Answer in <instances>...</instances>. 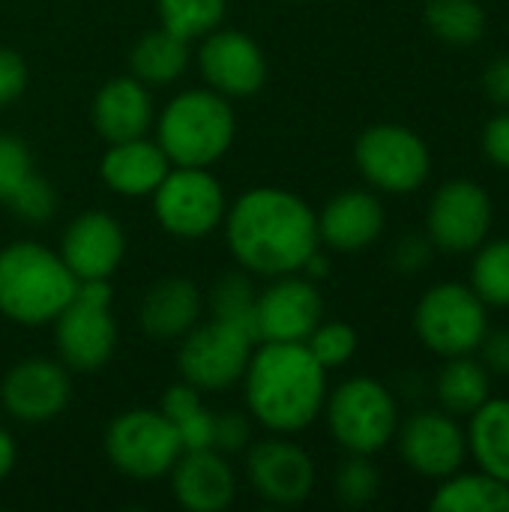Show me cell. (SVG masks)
I'll return each mask as SVG.
<instances>
[{
  "label": "cell",
  "mask_w": 509,
  "mask_h": 512,
  "mask_svg": "<svg viewBox=\"0 0 509 512\" xmlns=\"http://www.w3.org/2000/svg\"><path fill=\"white\" fill-rule=\"evenodd\" d=\"M222 225L237 267L264 279L300 273L321 249L315 210L279 186H255L234 198Z\"/></svg>",
  "instance_id": "obj_1"
},
{
  "label": "cell",
  "mask_w": 509,
  "mask_h": 512,
  "mask_svg": "<svg viewBox=\"0 0 509 512\" xmlns=\"http://www.w3.org/2000/svg\"><path fill=\"white\" fill-rule=\"evenodd\" d=\"M240 384L249 417L273 435L309 429L327 402V369L306 342H258Z\"/></svg>",
  "instance_id": "obj_2"
},
{
  "label": "cell",
  "mask_w": 509,
  "mask_h": 512,
  "mask_svg": "<svg viewBox=\"0 0 509 512\" xmlns=\"http://www.w3.org/2000/svg\"><path fill=\"white\" fill-rule=\"evenodd\" d=\"M78 279L60 252L36 240H15L0 249V315L21 327H45L66 309Z\"/></svg>",
  "instance_id": "obj_3"
},
{
  "label": "cell",
  "mask_w": 509,
  "mask_h": 512,
  "mask_svg": "<svg viewBox=\"0 0 509 512\" xmlns=\"http://www.w3.org/2000/svg\"><path fill=\"white\" fill-rule=\"evenodd\" d=\"M237 117L228 96L210 87L177 93L156 120V141L171 165L210 168L234 144Z\"/></svg>",
  "instance_id": "obj_4"
},
{
  "label": "cell",
  "mask_w": 509,
  "mask_h": 512,
  "mask_svg": "<svg viewBox=\"0 0 509 512\" xmlns=\"http://www.w3.org/2000/svg\"><path fill=\"white\" fill-rule=\"evenodd\" d=\"M60 363L75 375H93L108 366L117 348V321L111 315V285L81 282L66 309L54 318Z\"/></svg>",
  "instance_id": "obj_5"
},
{
  "label": "cell",
  "mask_w": 509,
  "mask_h": 512,
  "mask_svg": "<svg viewBox=\"0 0 509 512\" xmlns=\"http://www.w3.org/2000/svg\"><path fill=\"white\" fill-rule=\"evenodd\" d=\"M324 411L333 441L357 456L384 450L399 429L396 399L375 378H351L339 384L327 396Z\"/></svg>",
  "instance_id": "obj_6"
},
{
  "label": "cell",
  "mask_w": 509,
  "mask_h": 512,
  "mask_svg": "<svg viewBox=\"0 0 509 512\" xmlns=\"http://www.w3.org/2000/svg\"><path fill=\"white\" fill-rule=\"evenodd\" d=\"M255 345L258 342L246 330L228 321H198L177 348L180 378L201 393L231 390L243 381Z\"/></svg>",
  "instance_id": "obj_7"
},
{
  "label": "cell",
  "mask_w": 509,
  "mask_h": 512,
  "mask_svg": "<svg viewBox=\"0 0 509 512\" xmlns=\"http://www.w3.org/2000/svg\"><path fill=\"white\" fill-rule=\"evenodd\" d=\"M414 330L423 345L441 357H465L480 348L489 333L486 303L474 288L459 282L435 285L414 309Z\"/></svg>",
  "instance_id": "obj_8"
},
{
  "label": "cell",
  "mask_w": 509,
  "mask_h": 512,
  "mask_svg": "<svg viewBox=\"0 0 509 512\" xmlns=\"http://www.w3.org/2000/svg\"><path fill=\"white\" fill-rule=\"evenodd\" d=\"M183 444L162 411L132 408L111 420L105 432V456L123 477L159 480L180 459Z\"/></svg>",
  "instance_id": "obj_9"
},
{
  "label": "cell",
  "mask_w": 509,
  "mask_h": 512,
  "mask_svg": "<svg viewBox=\"0 0 509 512\" xmlns=\"http://www.w3.org/2000/svg\"><path fill=\"white\" fill-rule=\"evenodd\" d=\"M228 210L222 183L210 168L171 165L165 180L153 192V213L165 234L180 240H201L213 234Z\"/></svg>",
  "instance_id": "obj_10"
},
{
  "label": "cell",
  "mask_w": 509,
  "mask_h": 512,
  "mask_svg": "<svg viewBox=\"0 0 509 512\" xmlns=\"http://www.w3.org/2000/svg\"><path fill=\"white\" fill-rule=\"evenodd\" d=\"M354 162L375 189L393 195L420 189L432 171V153L426 141L399 123L369 126L354 144Z\"/></svg>",
  "instance_id": "obj_11"
},
{
  "label": "cell",
  "mask_w": 509,
  "mask_h": 512,
  "mask_svg": "<svg viewBox=\"0 0 509 512\" xmlns=\"http://www.w3.org/2000/svg\"><path fill=\"white\" fill-rule=\"evenodd\" d=\"M72 399V378L60 360L30 357L15 363L0 381L3 411L27 426H42L57 420Z\"/></svg>",
  "instance_id": "obj_12"
},
{
  "label": "cell",
  "mask_w": 509,
  "mask_h": 512,
  "mask_svg": "<svg viewBox=\"0 0 509 512\" xmlns=\"http://www.w3.org/2000/svg\"><path fill=\"white\" fill-rule=\"evenodd\" d=\"M492 216V198L483 186L471 180H450L435 192L429 204V240L432 246L453 255L480 249L489 237Z\"/></svg>",
  "instance_id": "obj_13"
},
{
  "label": "cell",
  "mask_w": 509,
  "mask_h": 512,
  "mask_svg": "<svg viewBox=\"0 0 509 512\" xmlns=\"http://www.w3.org/2000/svg\"><path fill=\"white\" fill-rule=\"evenodd\" d=\"M198 69L207 87L228 99L255 96L267 84V57L243 30H210L198 48Z\"/></svg>",
  "instance_id": "obj_14"
},
{
  "label": "cell",
  "mask_w": 509,
  "mask_h": 512,
  "mask_svg": "<svg viewBox=\"0 0 509 512\" xmlns=\"http://www.w3.org/2000/svg\"><path fill=\"white\" fill-rule=\"evenodd\" d=\"M246 477L258 498L276 507H297L315 489V462L303 447L276 435L249 447Z\"/></svg>",
  "instance_id": "obj_15"
},
{
  "label": "cell",
  "mask_w": 509,
  "mask_h": 512,
  "mask_svg": "<svg viewBox=\"0 0 509 512\" xmlns=\"http://www.w3.org/2000/svg\"><path fill=\"white\" fill-rule=\"evenodd\" d=\"M258 342H306L309 333L324 321L321 291L312 279L297 273L276 276L258 291Z\"/></svg>",
  "instance_id": "obj_16"
},
{
  "label": "cell",
  "mask_w": 509,
  "mask_h": 512,
  "mask_svg": "<svg viewBox=\"0 0 509 512\" xmlns=\"http://www.w3.org/2000/svg\"><path fill=\"white\" fill-rule=\"evenodd\" d=\"M126 255V234L105 210L75 216L60 237V258L78 282H108Z\"/></svg>",
  "instance_id": "obj_17"
},
{
  "label": "cell",
  "mask_w": 509,
  "mask_h": 512,
  "mask_svg": "<svg viewBox=\"0 0 509 512\" xmlns=\"http://www.w3.org/2000/svg\"><path fill=\"white\" fill-rule=\"evenodd\" d=\"M399 450L414 474L444 480L456 474L468 453V438L453 417L426 411L414 414L399 432Z\"/></svg>",
  "instance_id": "obj_18"
},
{
  "label": "cell",
  "mask_w": 509,
  "mask_h": 512,
  "mask_svg": "<svg viewBox=\"0 0 509 512\" xmlns=\"http://www.w3.org/2000/svg\"><path fill=\"white\" fill-rule=\"evenodd\" d=\"M171 492L183 510L222 512L237 498V477L225 453L213 447L183 450L171 468Z\"/></svg>",
  "instance_id": "obj_19"
},
{
  "label": "cell",
  "mask_w": 509,
  "mask_h": 512,
  "mask_svg": "<svg viewBox=\"0 0 509 512\" xmlns=\"http://www.w3.org/2000/svg\"><path fill=\"white\" fill-rule=\"evenodd\" d=\"M90 120L96 135L108 144L144 138L153 126L150 87L141 84L135 75H117L105 81L93 96Z\"/></svg>",
  "instance_id": "obj_20"
},
{
  "label": "cell",
  "mask_w": 509,
  "mask_h": 512,
  "mask_svg": "<svg viewBox=\"0 0 509 512\" xmlns=\"http://www.w3.org/2000/svg\"><path fill=\"white\" fill-rule=\"evenodd\" d=\"M384 231V204L363 189L333 195L318 213V237L336 252H363Z\"/></svg>",
  "instance_id": "obj_21"
},
{
  "label": "cell",
  "mask_w": 509,
  "mask_h": 512,
  "mask_svg": "<svg viewBox=\"0 0 509 512\" xmlns=\"http://www.w3.org/2000/svg\"><path fill=\"white\" fill-rule=\"evenodd\" d=\"M201 312H204L201 288L192 279L165 276L144 291L138 324L150 339L174 342V339H183L201 321Z\"/></svg>",
  "instance_id": "obj_22"
},
{
  "label": "cell",
  "mask_w": 509,
  "mask_h": 512,
  "mask_svg": "<svg viewBox=\"0 0 509 512\" xmlns=\"http://www.w3.org/2000/svg\"><path fill=\"white\" fill-rule=\"evenodd\" d=\"M168 171H171V162H168L165 150L159 147V141H150L147 135L108 144V150L99 162L102 183L111 192L126 195V198L153 195Z\"/></svg>",
  "instance_id": "obj_23"
},
{
  "label": "cell",
  "mask_w": 509,
  "mask_h": 512,
  "mask_svg": "<svg viewBox=\"0 0 509 512\" xmlns=\"http://www.w3.org/2000/svg\"><path fill=\"white\" fill-rule=\"evenodd\" d=\"M189 60H192V42L174 36L165 27L144 33L129 54L132 75L147 87L174 84L189 69Z\"/></svg>",
  "instance_id": "obj_24"
},
{
  "label": "cell",
  "mask_w": 509,
  "mask_h": 512,
  "mask_svg": "<svg viewBox=\"0 0 509 512\" xmlns=\"http://www.w3.org/2000/svg\"><path fill=\"white\" fill-rule=\"evenodd\" d=\"M468 444L480 471L509 483V399H489L471 414Z\"/></svg>",
  "instance_id": "obj_25"
},
{
  "label": "cell",
  "mask_w": 509,
  "mask_h": 512,
  "mask_svg": "<svg viewBox=\"0 0 509 512\" xmlns=\"http://www.w3.org/2000/svg\"><path fill=\"white\" fill-rule=\"evenodd\" d=\"M435 512H509V483L480 474H450L432 498Z\"/></svg>",
  "instance_id": "obj_26"
},
{
  "label": "cell",
  "mask_w": 509,
  "mask_h": 512,
  "mask_svg": "<svg viewBox=\"0 0 509 512\" xmlns=\"http://www.w3.org/2000/svg\"><path fill=\"white\" fill-rule=\"evenodd\" d=\"M159 411L174 426L183 450H207V447H213V417H216V411H210L204 405L201 390H195L186 381L171 384L162 393Z\"/></svg>",
  "instance_id": "obj_27"
},
{
  "label": "cell",
  "mask_w": 509,
  "mask_h": 512,
  "mask_svg": "<svg viewBox=\"0 0 509 512\" xmlns=\"http://www.w3.org/2000/svg\"><path fill=\"white\" fill-rule=\"evenodd\" d=\"M492 378L483 363H474L468 354L465 357H450V363L441 369L435 393L438 402L450 414H474L483 402H489Z\"/></svg>",
  "instance_id": "obj_28"
},
{
  "label": "cell",
  "mask_w": 509,
  "mask_h": 512,
  "mask_svg": "<svg viewBox=\"0 0 509 512\" xmlns=\"http://www.w3.org/2000/svg\"><path fill=\"white\" fill-rule=\"evenodd\" d=\"M207 306H210V315L213 318L228 321V324L246 330L258 342V321H255L258 291L252 288L246 270H231V273L219 276L216 285L210 288Z\"/></svg>",
  "instance_id": "obj_29"
},
{
  "label": "cell",
  "mask_w": 509,
  "mask_h": 512,
  "mask_svg": "<svg viewBox=\"0 0 509 512\" xmlns=\"http://www.w3.org/2000/svg\"><path fill=\"white\" fill-rule=\"evenodd\" d=\"M426 24L447 45H474L486 33V9L477 0H429Z\"/></svg>",
  "instance_id": "obj_30"
},
{
  "label": "cell",
  "mask_w": 509,
  "mask_h": 512,
  "mask_svg": "<svg viewBox=\"0 0 509 512\" xmlns=\"http://www.w3.org/2000/svg\"><path fill=\"white\" fill-rule=\"evenodd\" d=\"M156 9L159 27L171 30L186 42H195L204 39L210 30L222 27L228 0H156Z\"/></svg>",
  "instance_id": "obj_31"
},
{
  "label": "cell",
  "mask_w": 509,
  "mask_h": 512,
  "mask_svg": "<svg viewBox=\"0 0 509 512\" xmlns=\"http://www.w3.org/2000/svg\"><path fill=\"white\" fill-rule=\"evenodd\" d=\"M474 291L486 306L509 309V240L480 246L474 258Z\"/></svg>",
  "instance_id": "obj_32"
},
{
  "label": "cell",
  "mask_w": 509,
  "mask_h": 512,
  "mask_svg": "<svg viewBox=\"0 0 509 512\" xmlns=\"http://www.w3.org/2000/svg\"><path fill=\"white\" fill-rule=\"evenodd\" d=\"M306 348L324 369H339L357 354V330L345 321H321L309 333Z\"/></svg>",
  "instance_id": "obj_33"
},
{
  "label": "cell",
  "mask_w": 509,
  "mask_h": 512,
  "mask_svg": "<svg viewBox=\"0 0 509 512\" xmlns=\"http://www.w3.org/2000/svg\"><path fill=\"white\" fill-rule=\"evenodd\" d=\"M378 489H381V477L369 462V456L351 453V459L336 474V498L345 507H366L378 498Z\"/></svg>",
  "instance_id": "obj_34"
},
{
  "label": "cell",
  "mask_w": 509,
  "mask_h": 512,
  "mask_svg": "<svg viewBox=\"0 0 509 512\" xmlns=\"http://www.w3.org/2000/svg\"><path fill=\"white\" fill-rule=\"evenodd\" d=\"M6 204H9V210H12L18 219L39 225V222H48V219L54 216V210H57V195H54L51 183H48L42 174L33 171V174L15 189V195H12Z\"/></svg>",
  "instance_id": "obj_35"
},
{
  "label": "cell",
  "mask_w": 509,
  "mask_h": 512,
  "mask_svg": "<svg viewBox=\"0 0 509 512\" xmlns=\"http://www.w3.org/2000/svg\"><path fill=\"white\" fill-rule=\"evenodd\" d=\"M33 171L36 168L27 144L15 135H0V204H6Z\"/></svg>",
  "instance_id": "obj_36"
},
{
  "label": "cell",
  "mask_w": 509,
  "mask_h": 512,
  "mask_svg": "<svg viewBox=\"0 0 509 512\" xmlns=\"http://www.w3.org/2000/svg\"><path fill=\"white\" fill-rule=\"evenodd\" d=\"M252 441V423L249 414L240 411H222L213 417V450L219 453H240Z\"/></svg>",
  "instance_id": "obj_37"
},
{
  "label": "cell",
  "mask_w": 509,
  "mask_h": 512,
  "mask_svg": "<svg viewBox=\"0 0 509 512\" xmlns=\"http://www.w3.org/2000/svg\"><path fill=\"white\" fill-rule=\"evenodd\" d=\"M27 90V63L15 48L0 45V111L21 99Z\"/></svg>",
  "instance_id": "obj_38"
},
{
  "label": "cell",
  "mask_w": 509,
  "mask_h": 512,
  "mask_svg": "<svg viewBox=\"0 0 509 512\" xmlns=\"http://www.w3.org/2000/svg\"><path fill=\"white\" fill-rule=\"evenodd\" d=\"M483 150L486 156L509 171V108L492 117L483 129Z\"/></svg>",
  "instance_id": "obj_39"
},
{
  "label": "cell",
  "mask_w": 509,
  "mask_h": 512,
  "mask_svg": "<svg viewBox=\"0 0 509 512\" xmlns=\"http://www.w3.org/2000/svg\"><path fill=\"white\" fill-rule=\"evenodd\" d=\"M480 348H483V366L492 375L509 378V330L486 333L483 342H480Z\"/></svg>",
  "instance_id": "obj_40"
},
{
  "label": "cell",
  "mask_w": 509,
  "mask_h": 512,
  "mask_svg": "<svg viewBox=\"0 0 509 512\" xmlns=\"http://www.w3.org/2000/svg\"><path fill=\"white\" fill-rule=\"evenodd\" d=\"M483 87H486V96L495 105L509 108V54L498 57L495 63H489V69L483 75Z\"/></svg>",
  "instance_id": "obj_41"
},
{
  "label": "cell",
  "mask_w": 509,
  "mask_h": 512,
  "mask_svg": "<svg viewBox=\"0 0 509 512\" xmlns=\"http://www.w3.org/2000/svg\"><path fill=\"white\" fill-rule=\"evenodd\" d=\"M432 240H423V237H405L396 249V264L402 273H417L420 267L429 264V255H432Z\"/></svg>",
  "instance_id": "obj_42"
},
{
  "label": "cell",
  "mask_w": 509,
  "mask_h": 512,
  "mask_svg": "<svg viewBox=\"0 0 509 512\" xmlns=\"http://www.w3.org/2000/svg\"><path fill=\"white\" fill-rule=\"evenodd\" d=\"M15 456H18L15 441H12V435L0 426V480H6V477L12 474V468H15Z\"/></svg>",
  "instance_id": "obj_43"
},
{
  "label": "cell",
  "mask_w": 509,
  "mask_h": 512,
  "mask_svg": "<svg viewBox=\"0 0 509 512\" xmlns=\"http://www.w3.org/2000/svg\"><path fill=\"white\" fill-rule=\"evenodd\" d=\"M291 3H303V0H291Z\"/></svg>",
  "instance_id": "obj_44"
}]
</instances>
